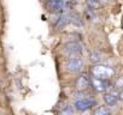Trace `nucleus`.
I'll list each match as a JSON object with an SVG mask.
<instances>
[{"mask_svg": "<svg viewBox=\"0 0 123 115\" xmlns=\"http://www.w3.org/2000/svg\"><path fill=\"white\" fill-rule=\"evenodd\" d=\"M91 74L94 78H99V79H105L107 80L109 78H111L115 74V71L111 67L107 66H103V65H94L91 67Z\"/></svg>", "mask_w": 123, "mask_h": 115, "instance_id": "nucleus-1", "label": "nucleus"}, {"mask_svg": "<svg viewBox=\"0 0 123 115\" xmlns=\"http://www.w3.org/2000/svg\"><path fill=\"white\" fill-rule=\"evenodd\" d=\"M82 53V46L79 42H69L64 46V54L69 58H79Z\"/></svg>", "mask_w": 123, "mask_h": 115, "instance_id": "nucleus-2", "label": "nucleus"}, {"mask_svg": "<svg viewBox=\"0 0 123 115\" xmlns=\"http://www.w3.org/2000/svg\"><path fill=\"white\" fill-rule=\"evenodd\" d=\"M47 9L52 13H58L68 9V0H47Z\"/></svg>", "mask_w": 123, "mask_h": 115, "instance_id": "nucleus-3", "label": "nucleus"}, {"mask_svg": "<svg viewBox=\"0 0 123 115\" xmlns=\"http://www.w3.org/2000/svg\"><path fill=\"white\" fill-rule=\"evenodd\" d=\"M89 84L92 85V88L98 91V92H104L109 89V83L105 79H99V78H94L92 77L89 79Z\"/></svg>", "mask_w": 123, "mask_h": 115, "instance_id": "nucleus-4", "label": "nucleus"}, {"mask_svg": "<svg viewBox=\"0 0 123 115\" xmlns=\"http://www.w3.org/2000/svg\"><path fill=\"white\" fill-rule=\"evenodd\" d=\"M93 105H95V101L91 99L88 97H85V98L75 101V109L79 110V111H85V110L92 108Z\"/></svg>", "mask_w": 123, "mask_h": 115, "instance_id": "nucleus-5", "label": "nucleus"}, {"mask_svg": "<svg viewBox=\"0 0 123 115\" xmlns=\"http://www.w3.org/2000/svg\"><path fill=\"white\" fill-rule=\"evenodd\" d=\"M83 63H82V59L80 58H73V59H69L67 61V70L70 71V72H76V71H80L81 67H82Z\"/></svg>", "mask_w": 123, "mask_h": 115, "instance_id": "nucleus-6", "label": "nucleus"}, {"mask_svg": "<svg viewBox=\"0 0 123 115\" xmlns=\"http://www.w3.org/2000/svg\"><path fill=\"white\" fill-rule=\"evenodd\" d=\"M89 86V78L85 74L80 76L77 79H76V88L79 91H83L86 90L87 88Z\"/></svg>", "mask_w": 123, "mask_h": 115, "instance_id": "nucleus-7", "label": "nucleus"}, {"mask_svg": "<svg viewBox=\"0 0 123 115\" xmlns=\"http://www.w3.org/2000/svg\"><path fill=\"white\" fill-rule=\"evenodd\" d=\"M117 99H118V97H117V94H116V92H107V94L104 95V101H105V103H106L107 105H110V107L116 105Z\"/></svg>", "mask_w": 123, "mask_h": 115, "instance_id": "nucleus-8", "label": "nucleus"}, {"mask_svg": "<svg viewBox=\"0 0 123 115\" xmlns=\"http://www.w3.org/2000/svg\"><path fill=\"white\" fill-rule=\"evenodd\" d=\"M70 16L68 15V13H64V15H62L60 17H59V19H58V22H57V24H55V26L57 28H60V26H64L65 24H68L69 22H70Z\"/></svg>", "mask_w": 123, "mask_h": 115, "instance_id": "nucleus-9", "label": "nucleus"}, {"mask_svg": "<svg viewBox=\"0 0 123 115\" xmlns=\"http://www.w3.org/2000/svg\"><path fill=\"white\" fill-rule=\"evenodd\" d=\"M100 54L99 53H97V52H92L91 54H89V60H91V63H93V64H98L99 61H100Z\"/></svg>", "mask_w": 123, "mask_h": 115, "instance_id": "nucleus-10", "label": "nucleus"}, {"mask_svg": "<svg viewBox=\"0 0 123 115\" xmlns=\"http://www.w3.org/2000/svg\"><path fill=\"white\" fill-rule=\"evenodd\" d=\"M94 115H110V110L106 107H99L94 111Z\"/></svg>", "mask_w": 123, "mask_h": 115, "instance_id": "nucleus-11", "label": "nucleus"}, {"mask_svg": "<svg viewBox=\"0 0 123 115\" xmlns=\"http://www.w3.org/2000/svg\"><path fill=\"white\" fill-rule=\"evenodd\" d=\"M87 5H88L89 10H97V9L100 6V4L97 1V0H88V1H87Z\"/></svg>", "mask_w": 123, "mask_h": 115, "instance_id": "nucleus-12", "label": "nucleus"}, {"mask_svg": "<svg viewBox=\"0 0 123 115\" xmlns=\"http://www.w3.org/2000/svg\"><path fill=\"white\" fill-rule=\"evenodd\" d=\"M116 88H118V89H119V88H121V89L123 88V77H119V78L117 79V82H116Z\"/></svg>", "mask_w": 123, "mask_h": 115, "instance_id": "nucleus-13", "label": "nucleus"}, {"mask_svg": "<svg viewBox=\"0 0 123 115\" xmlns=\"http://www.w3.org/2000/svg\"><path fill=\"white\" fill-rule=\"evenodd\" d=\"M60 114H62V115H70V114H71V108L68 105L64 110H62V113H60Z\"/></svg>", "mask_w": 123, "mask_h": 115, "instance_id": "nucleus-14", "label": "nucleus"}, {"mask_svg": "<svg viewBox=\"0 0 123 115\" xmlns=\"http://www.w3.org/2000/svg\"><path fill=\"white\" fill-rule=\"evenodd\" d=\"M117 97H118L121 101H123V89H122V90H121V91L117 94Z\"/></svg>", "mask_w": 123, "mask_h": 115, "instance_id": "nucleus-15", "label": "nucleus"}]
</instances>
